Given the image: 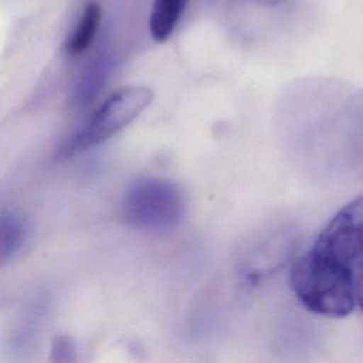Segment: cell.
<instances>
[{
	"mask_svg": "<svg viewBox=\"0 0 363 363\" xmlns=\"http://www.w3.org/2000/svg\"><path fill=\"white\" fill-rule=\"evenodd\" d=\"M295 262L363 312V196L343 206Z\"/></svg>",
	"mask_w": 363,
	"mask_h": 363,
	"instance_id": "1",
	"label": "cell"
},
{
	"mask_svg": "<svg viewBox=\"0 0 363 363\" xmlns=\"http://www.w3.org/2000/svg\"><path fill=\"white\" fill-rule=\"evenodd\" d=\"M186 213V200L177 184L163 177H139L125 191L121 214L126 224L152 233L177 227Z\"/></svg>",
	"mask_w": 363,
	"mask_h": 363,
	"instance_id": "2",
	"label": "cell"
},
{
	"mask_svg": "<svg viewBox=\"0 0 363 363\" xmlns=\"http://www.w3.org/2000/svg\"><path fill=\"white\" fill-rule=\"evenodd\" d=\"M153 101L147 86L130 85L111 94L91 115L86 123L60 149V159L72 157L94 147L132 123Z\"/></svg>",
	"mask_w": 363,
	"mask_h": 363,
	"instance_id": "3",
	"label": "cell"
},
{
	"mask_svg": "<svg viewBox=\"0 0 363 363\" xmlns=\"http://www.w3.org/2000/svg\"><path fill=\"white\" fill-rule=\"evenodd\" d=\"M113 58L108 50L96 54L79 74L72 91L71 105L81 109L92 102L104 89L113 71Z\"/></svg>",
	"mask_w": 363,
	"mask_h": 363,
	"instance_id": "4",
	"label": "cell"
},
{
	"mask_svg": "<svg viewBox=\"0 0 363 363\" xmlns=\"http://www.w3.org/2000/svg\"><path fill=\"white\" fill-rule=\"evenodd\" d=\"M102 18L101 4L95 0H89L84 4L82 11L69 31L64 43V52L69 58L79 57L94 43Z\"/></svg>",
	"mask_w": 363,
	"mask_h": 363,
	"instance_id": "5",
	"label": "cell"
},
{
	"mask_svg": "<svg viewBox=\"0 0 363 363\" xmlns=\"http://www.w3.org/2000/svg\"><path fill=\"white\" fill-rule=\"evenodd\" d=\"M190 0H153L149 13V33L153 41L169 40Z\"/></svg>",
	"mask_w": 363,
	"mask_h": 363,
	"instance_id": "6",
	"label": "cell"
},
{
	"mask_svg": "<svg viewBox=\"0 0 363 363\" xmlns=\"http://www.w3.org/2000/svg\"><path fill=\"white\" fill-rule=\"evenodd\" d=\"M26 220L13 210H3L0 217V259L1 262L13 258L27 238Z\"/></svg>",
	"mask_w": 363,
	"mask_h": 363,
	"instance_id": "7",
	"label": "cell"
},
{
	"mask_svg": "<svg viewBox=\"0 0 363 363\" xmlns=\"http://www.w3.org/2000/svg\"><path fill=\"white\" fill-rule=\"evenodd\" d=\"M52 363H74L75 362V347L68 337L55 339L51 350Z\"/></svg>",
	"mask_w": 363,
	"mask_h": 363,
	"instance_id": "8",
	"label": "cell"
},
{
	"mask_svg": "<svg viewBox=\"0 0 363 363\" xmlns=\"http://www.w3.org/2000/svg\"><path fill=\"white\" fill-rule=\"evenodd\" d=\"M247 1L257 3V4H264V6H275V4H279L284 0H247Z\"/></svg>",
	"mask_w": 363,
	"mask_h": 363,
	"instance_id": "9",
	"label": "cell"
}]
</instances>
